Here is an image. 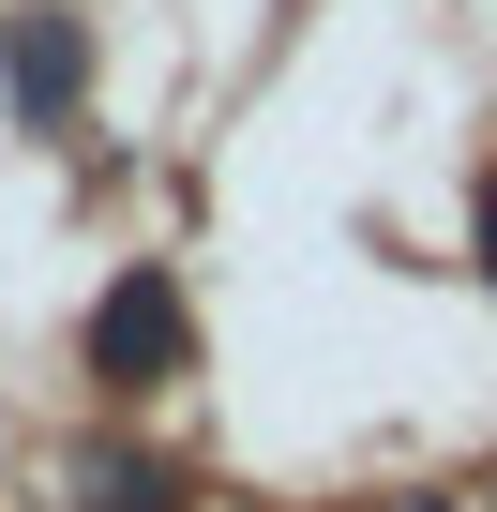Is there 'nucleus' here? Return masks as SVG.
<instances>
[{
    "instance_id": "1",
    "label": "nucleus",
    "mask_w": 497,
    "mask_h": 512,
    "mask_svg": "<svg viewBox=\"0 0 497 512\" xmlns=\"http://www.w3.org/2000/svg\"><path fill=\"white\" fill-rule=\"evenodd\" d=\"M76 377H91L106 407H151V392H181V377H196V302H181L166 256L106 272V302L76 317Z\"/></svg>"
},
{
    "instance_id": "2",
    "label": "nucleus",
    "mask_w": 497,
    "mask_h": 512,
    "mask_svg": "<svg viewBox=\"0 0 497 512\" xmlns=\"http://www.w3.org/2000/svg\"><path fill=\"white\" fill-rule=\"evenodd\" d=\"M0 106H16L31 136H61V121L91 106V16H61V0L0 16Z\"/></svg>"
},
{
    "instance_id": "3",
    "label": "nucleus",
    "mask_w": 497,
    "mask_h": 512,
    "mask_svg": "<svg viewBox=\"0 0 497 512\" xmlns=\"http://www.w3.org/2000/svg\"><path fill=\"white\" fill-rule=\"evenodd\" d=\"M76 512H196V482H181L166 452H136V437H106V452L76 467Z\"/></svg>"
},
{
    "instance_id": "4",
    "label": "nucleus",
    "mask_w": 497,
    "mask_h": 512,
    "mask_svg": "<svg viewBox=\"0 0 497 512\" xmlns=\"http://www.w3.org/2000/svg\"><path fill=\"white\" fill-rule=\"evenodd\" d=\"M467 241H482V287H497V166H482V196H467Z\"/></svg>"
}]
</instances>
